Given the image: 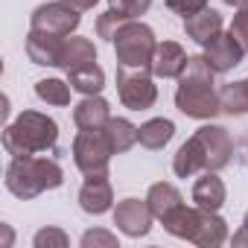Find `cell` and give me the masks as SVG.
Segmentation results:
<instances>
[{
	"label": "cell",
	"mask_w": 248,
	"mask_h": 248,
	"mask_svg": "<svg viewBox=\"0 0 248 248\" xmlns=\"http://www.w3.org/2000/svg\"><path fill=\"white\" fill-rule=\"evenodd\" d=\"M6 190L21 199L30 202L47 190H59L64 184V170L56 158H44V155H30V158H12L6 167V178H3Z\"/></svg>",
	"instance_id": "6da1fadb"
},
{
	"label": "cell",
	"mask_w": 248,
	"mask_h": 248,
	"mask_svg": "<svg viewBox=\"0 0 248 248\" xmlns=\"http://www.w3.org/2000/svg\"><path fill=\"white\" fill-rule=\"evenodd\" d=\"M59 143V123L41 111H24L3 129V149L12 158L53 152Z\"/></svg>",
	"instance_id": "7a4b0ae2"
},
{
	"label": "cell",
	"mask_w": 248,
	"mask_h": 248,
	"mask_svg": "<svg viewBox=\"0 0 248 248\" xmlns=\"http://www.w3.org/2000/svg\"><path fill=\"white\" fill-rule=\"evenodd\" d=\"M111 44H114L120 67H146V70H152V56H155L158 38H155L149 24H143L138 18L126 21L117 30Z\"/></svg>",
	"instance_id": "3957f363"
},
{
	"label": "cell",
	"mask_w": 248,
	"mask_h": 248,
	"mask_svg": "<svg viewBox=\"0 0 248 248\" xmlns=\"http://www.w3.org/2000/svg\"><path fill=\"white\" fill-rule=\"evenodd\" d=\"M117 96L132 111H146L158 99V85L146 67H120L117 64Z\"/></svg>",
	"instance_id": "277c9868"
},
{
	"label": "cell",
	"mask_w": 248,
	"mask_h": 248,
	"mask_svg": "<svg viewBox=\"0 0 248 248\" xmlns=\"http://www.w3.org/2000/svg\"><path fill=\"white\" fill-rule=\"evenodd\" d=\"M111 146L105 140V132H79L73 138V164L82 175H108Z\"/></svg>",
	"instance_id": "5b68a950"
},
{
	"label": "cell",
	"mask_w": 248,
	"mask_h": 248,
	"mask_svg": "<svg viewBox=\"0 0 248 248\" xmlns=\"http://www.w3.org/2000/svg\"><path fill=\"white\" fill-rule=\"evenodd\" d=\"M196 143H199V152H202V161H204V172H219L231 164V155H233V140L228 135L225 126H202L196 135Z\"/></svg>",
	"instance_id": "8992f818"
},
{
	"label": "cell",
	"mask_w": 248,
	"mask_h": 248,
	"mask_svg": "<svg viewBox=\"0 0 248 248\" xmlns=\"http://www.w3.org/2000/svg\"><path fill=\"white\" fill-rule=\"evenodd\" d=\"M79 24H82L79 9L62 3V0L41 3L30 15V30H41V32H53V35H73L79 30Z\"/></svg>",
	"instance_id": "52a82bcc"
},
{
	"label": "cell",
	"mask_w": 248,
	"mask_h": 248,
	"mask_svg": "<svg viewBox=\"0 0 248 248\" xmlns=\"http://www.w3.org/2000/svg\"><path fill=\"white\" fill-rule=\"evenodd\" d=\"M175 108L193 120H213L222 111L219 108V91H213V85H178Z\"/></svg>",
	"instance_id": "ba28073f"
},
{
	"label": "cell",
	"mask_w": 248,
	"mask_h": 248,
	"mask_svg": "<svg viewBox=\"0 0 248 248\" xmlns=\"http://www.w3.org/2000/svg\"><path fill=\"white\" fill-rule=\"evenodd\" d=\"M152 219H155V213L149 210L146 199L143 202L140 199H123L114 207V225L126 233V236H132V239L146 236L152 231Z\"/></svg>",
	"instance_id": "9c48e42d"
},
{
	"label": "cell",
	"mask_w": 248,
	"mask_h": 248,
	"mask_svg": "<svg viewBox=\"0 0 248 248\" xmlns=\"http://www.w3.org/2000/svg\"><path fill=\"white\" fill-rule=\"evenodd\" d=\"M202 56L210 62V67H213L216 73H228V70H233V67L245 59V50H242V44L233 38V32L228 30V32L213 35V38L204 44V53H202Z\"/></svg>",
	"instance_id": "30bf717a"
},
{
	"label": "cell",
	"mask_w": 248,
	"mask_h": 248,
	"mask_svg": "<svg viewBox=\"0 0 248 248\" xmlns=\"http://www.w3.org/2000/svg\"><path fill=\"white\" fill-rule=\"evenodd\" d=\"M64 41H67V35H53V32L30 30L24 47H27V56H30L32 64L59 67V64H62V53H64Z\"/></svg>",
	"instance_id": "8fae6325"
},
{
	"label": "cell",
	"mask_w": 248,
	"mask_h": 248,
	"mask_svg": "<svg viewBox=\"0 0 248 248\" xmlns=\"http://www.w3.org/2000/svg\"><path fill=\"white\" fill-rule=\"evenodd\" d=\"M114 204V190L108 175H85V184L79 190V207L91 216H102Z\"/></svg>",
	"instance_id": "7c38bea8"
},
{
	"label": "cell",
	"mask_w": 248,
	"mask_h": 248,
	"mask_svg": "<svg viewBox=\"0 0 248 248\" xmlns=\"http://www.w3.org/2000/svg\"><path fill=\"white\" fill-rule=\"evenodd\" d=\"M111 120V105L108 99H102L99 93L85 96L76 108H73V123L79 132H99L105 129V123Z\"/></svg>",
	"instance_id": "4fadbf2b"
},
{
	"label": "cell",
	"mask_w": 248,
	"mask_h": 248,
	"mask_svg": "<svg viewBox=\"0 0 248 248\" xmlns=\"http://www.w3.org/2000/svg\"><path fill=\"white\" fill-rule=\"evenodd\" d=\"M187 64V53L178 41H158L152 56V76L158 79H178V73Z\"/></svg>",
	"instance_id": "5bb4252c"
},
{
	"label": "cell",
	"mask_w": 248,
	"mask_h": 248,
	"mask_svg": "<svg viewBox=\"0 0 248 248\" xmlns=\"http://www.w3.org/2000/svg\"><path fill=\"white\" fill-rule=\"evenodd\" d=\"M193 204L202 207V210H219L228 199V190H225V181L216 175V172H204L202 178H196L193 184Z\"/></svg>",
	"instance_id": "9a60e30c"
},
{
	"label": "cell",
	"mask_w": 248,
	"mask_h": 248,
	"mask_svg": "<svg viewBox=\"0 0 248 248\" xmlns=\"http://www.w3.org/2000/svg\"><path fill=\"white\" fill-rule=\"evenodd\" d=\"M184 32H187V38H193L196 44H202V47H204L213 35H219V32H222V15H219L216 9L204 6L202 12H196V15L184 18Z\"/></svg>",
	"instance_id": "2e32d148"
},
{
	"label": "cell",
	"mask_w": 248,
	"mask_h": 248,
	"mask_svg": "<svg viewBox=\"0 0 248 248\" xmlns=\"http://www.w3.org/2000/svg\"><path fill=\"white\" fill-rule=\"evenodd\" d=\"M228 239V222L219 216V210H202L199 216V228L193 233V245H202V248H216Z\"/></svg>",
	"instance_id": "e0dca14e"
},
{
	"label": "cell",
	"mask_w": 248,
	"mask_h": 248,
	"mask_svg": "<svg viewBox=\"0 0 248 248\" xmlns=\"http://www.w3.org/2000/svg\"><path fill=\"white\" fill-rule=\"evenodd\" d=\"M102 132H105V140H108L114 155H123V152H129L135 143H140V129L135 126V123H129L126 117H111Z\"/></svg>",
	"instance_id": "ac0fdd59"
},
{
	"label": "cell",
	"mask_w": 248,
	"mask_h": 248,
	"mask_svg": "<svg viewBox=\"0 0 248 248\" xmlns=\"http://www.w3.org/2000/svg\"><path fill=\"white\" fill-rule=\"evenodd\" d=\"M96 62V47L91 38H82V35H67L64 41V53H62V70L70 73L76 67H85V64H93Z\"/></svg>",
	"instance_id": "d6986e66"
},
{
	"label": "cell",
	"mask_w": 248,
	"mask_h": 248,
	"mask_svg": "<svg viewBox=\"0 0 248 248\" xmlns=\"http://www.w3.org/2000/svg\"><path fill=\"white\" fill-rule=\"evenodd\" d=\"M199 216H202V207H187V204H178L172 213H167L161 222H164V231L167 233H172V236H178V239H193V233H196V228H199Z\"/></svg>",
	"instance_id": "ffe728a7"
},
{
	"label": "cell",
	"mask_w": 248,
	"mask_h": 248,
	"mask_svg": "<svg viewBox=\"0 0 248 248\" xmlns=\"http://www.w3.org/2000/svg\"><path fill=\"white\" fill-rule=\"evenodd\" d=\"M146 204H149V210L155 213V219H164V216L172 213L178 204H184V196L178 193L175 184H170V181H158V184L149 187V193H146Z\"/></svg>",
	"instance_id": "44dd1931"
},
{
	"label": "cell",
	"mask_w": 248,
	"mask_h": 248,
	"mask_svg": "<svg viewBox=\"0 0 248 248\" xmlns=\"http://www.w3.org/2000/svg\"><path fill=\"white\" fill-rule=\"evenodd\" d=\"M67 82H70V88H73L76 93L93 96V93H99V91L105 88V70L93 62V64H85V67L70 70V73H67Z\"/></svg>",
	"instance_id": "7402d4cb"
},
{
	"label": "cell",
	"mask_w": 248,
	"mask_h": 248,
	"mask_svg": "<svg viewBox=\"0 0 248 248\" xmlns=\"http://www.w3.org/2000/svg\"><path fill=\"white\" fill-rule=\"evenodd\" d=\"M172 172L178 178H193L196 172H204V161H202V152H199L196 138H187L178 146V152L172 158Z\"/></svg>",
	"instance_id": "603a6c76"
},
{
	"label": "cell",
	"mask_w": 248,
	"mask_h": 248,
	"mask_svg": "<svg viewBox=\"0 0 248 248\" xmlns=\"http://www.w3.org/2000/svg\"><path fill=\"white\" fill-rule=\"evenodd\" d=\"M175 135V123L167 120V117H155V120H146L140 126V146L146 149H164Z\"/></svg>",
	"instance_id": "cb8c5ba5"
},
{
	"label": "cell",
	"mask_w": 248,
	"mask_h": 248,
	"mask_svg": "<svg viewBox=\"0 0 248 248\" xmlns=\"http://www.w3.org/2000/svg\"><path fill=\"white\" fill-rule=\"evenodd\" d=\"M219 108H222V114H231V117L248 114V91H245V85L242 82L222 85V91H219Z\"/></svg>",
	"instance_id": "d4e9b609"
},
{
	"label": "cell",
	"mask_w": 248,
	"mask_h": 248,
	"mask_svg": "<svg viewBox=\"0 0 248 248\" xmlns=\"http://www.w3.org/2000/svg\"><path fill=\"white\" fill-rule=\"evenodd\" d=\"M213 76L216 70L204 56H187V64L178 73V85H213Z\"/></svg>",
	"instance_id": "484cf974"
},
{
	"label": "cell",
	"mask_w": 248,
	"mask_h": 248,
	"mask_svg": "<svg viewBox=\"0 0 248 248\" xmlns=\"http://www.w3.org/2000/svg\"><path fill=\"white\" fill-rule=\"evenodd\" d=\"M70 82H62V79H41L35 82V96L47 105H70Z\"/></svg>",
	"instance_id": "4316f807"
},
{
	"label": "cell",
	"mask_w": 248,
	"mask_h": 248,
	"mask_svg": "<svg viewBox=\"0 0 248 248\" xmlns=\"http://www.w3.org/2000/svg\"><path fill=\"white\" fill-rule=\"evenodd\" d=\"M126 21H132V18L120 15V12H114V9H105V12L96 18V35H99V38H105V41H114L117 30L126 24Z\"/></svg>",
	"instance_id": "83f0119b"
},
{
	"label": "cell",
	"mask_w": 248,
	"mask_h": 248,
	"mask_svg": "<svg viewBox=\"0 0 248 248\" xmlns=\"http://www.w3.org/2000/svg\"><path fill=\"white\" fill-rule=\"evenodd\" d=\"M67 242H70V236L62 228H41L32 236V245L35 248H67Z\"/></svg>",
	"instance_id": "f1b7e54d"
},
{
	"label": "cell",
	"mask_w": 248,
	"mask_h": 248,
	"mask_svg": "<svg viewBox=\"0 0 248 248\" xmlns=\"http://www.w3.org/2000/svg\"><path fill=\"white\" fill-rule=\"evenodd\" d=\"M79 242H82V248H120L117 236H114L111 231H105V228H93V231H85Z\"/></svg>",
	"instance_id": "f546056e"
},
{
	"label": "cell",
	"mask_w": 248,
	"mask_h": 248,
	"mask_svg": "<svg viewBox=\"0 0 248 248\" xmlns=\"http://www.w3.org/2000/svg\"><path fill=\"white\" fill-rule=\"evenodd\" d=\"M152 6V0H108V9L126 15V18H140Z\"/></svg>",
	"instance_id": "4dcf8cb0"
},
{
	"label": "cell",
	"mask_w": 248,
	"mask_h": 248,
	"mask_svg": "<svg viewBox=\"0 0 248 248\" xmlns=\"http://www.w3.org/2000/svg\"><path fill=\"white\" fill-rule=\"evenodd\" d=\"M231 32H233V38L242 44V50L248 53V6L236 9V15H233V21H231Z\"/></svg>",
	"instance_id": "1f68e13d"
},
{
	"label": "cell",
	"mask_w": 248,
	"mask_h": 248,
	"mask_svg": "<svg viewBox=\"0 0 248 248\" xmlns=\"http://www.w3.org/2000/svg\"><path fill=\"white\" fill-rule=\"evenodd\" d=\"M164 3H167L170 12H175L181 18H190V15H196L207 6V0H164Z\"/></svg>",
	"instance_id": "d6a6232c"
},
{
	"label": "cell",
	"mask_w": 248,
	"mask_h": 248,
	"mask_svg": "<svg viewBox=\"0 0 248 248\" xmlns=\"http://www.w3.org/2000/svg\"><path fill=\"white\" fill-rule=\"evenodd\" d=\"M233 245H248V210L242 216V228L233 233Z\"/></svg>",
	"instance_id": "836d02e7"
},
{
	"label": "cell",
	"mask_w": 248,
	"mask_h": 248,
	"mask_svg": "<svg viewBox=\"0 0 248 248\" xmlns=\"http://www.w3.org/2000/svg\"><path fill=\"white\" fill-rule=\"evenodd\" d=\"M62 3H67V6H73V9H79V12H88V9H93L99 0H62Z\"/></svg>",
	"instance_id": "e575fe53"
},
{
	"label": "cell",
	"mask_w": 248,
	"mask_h": 248,
	"mask_svg": "<svg viewBox=\"0 0 248 248\" xmlns=\"http://www.w3.org/2000/svg\"><path fill=\"white\" fill-rule=\"evenodd\" d=\"M228 6H233V9H242V6H248V0H225Z\"/></svg>",
	"instance_id": "d590c367"
},
{
	"label": "cell",
	"mask_w": 248,
	"mask_h": 248,
	"mask_svg": "<svg viewBox=\"0 0 248 248\" xmlns=\"http://www.w3.org/2000/svg\"><path fill=\"white\" fill-rule=\"evenodd\" d=\"M242 85H245V91H248V76H245V79H242Z\"/></svg>",
	"instance_id": "8d00e7d4"
}]
</instances>
